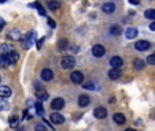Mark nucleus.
I'll use <instances>...</instances> for the list:
<instances>
[{
	"label": "nucleus",
	"instance_id": "nucleus-9",
	"mask_svg": "<svg viewBox=\"0 0 155 131\" xmlns=\"http://www.w3.org/2000/svg\"><path fill=\"white\" fill-rule=\"evenodd\" d=\"M51 107H52V109H56V111H59V109H62V108L64 107V100L61 98V97H56V98L52 101Z\"/></svg>",
	"mask_w": 155,
	"mask_h": 131
},
{
	"label": "nucleus",
	"instance_id": "nucleus-17",
	"mask_svg": "<svg viewBox=\"0 0 155 131\" xmlns=\"http://www.w3.org/2000/svg\"><path fill=\"white\" fill-rule=\"evenodd\" d=\"M48 8L52 10V11L59 10L61 8V2H59V0H50V2H48Z\"/></svg>",
	"mask_w": 155,
	"mask_h": 131
},
{
	"label": "nucleus",
	"instance_id": "nucleus-6",
	"mask_svg": "<svg viewBox=\"0 0 155 131\" xmlns=\"http://www.w3.org/2000/svg\"><path fill=\"white\" fill-rule=\"evenodd\" d=\"M150 45L151 44L148 42V41H146V40H140V41H137V42L135 44V48L137 51H140V52H144V51H147L150 48Z\"/></svg>",
	"mask_w": 155,
	"mask_h": 131
},
{
	"label": "nucleus",
	"instance_id": "nucleus-16",
	"mask_svg": "<svg viewBox=\"0 0 155 131\" xmlns=\"http://www.w3.org/2000/svg\"><path fill=\"white\" fill-rule=\"evenodd\" d=\"M36 97H37L40 101H45V100L48 98V93L45 90H43V89H37V90H36Z\"/></svg>",
	"mask_w": 155,
	"mask_h": 131
},
{
	"label": "nucleus",
	"instance_id": "nucleus-22",
	"mask_svg": "<svg viewBox=\"0 0 155 131\" xmlns=\"http://www.w3.org/2000/svg\"><path fill=\"white\" fill-rule=\"evenodd\" d=\"M8 124L11 126L12 128H15V127H18V124H19V119H18V116H10V119H8Z\"/></svg>",
	"mask_w": 155,
	"mask_h": 131
},
{
	"label": "nucleus",
	"instance_id": "nucleus-23",
	"mask_svg": "<svg viewBox=\"0 0 155 131\" xmlns=\"http://www.w3.org/2000/svg\"><path fill=\"white\" fill-rule=\"evenodd\" d=\"M113 119H114V122L117 123V124H124V123H125V116H124L122 114H115Z\"/></svg>",
	"mask_w": 155,
	"mask_h": 131
},
{
	"label": "nucleus",
	"instance_id": "nucleus-15",
	"mask_svg": "<svg viewBox=\"0 0 155 131\" xmlns=\"http://www.w3.org/2000/svg\"><path fill=\"white\" fill-rule=\"evenodd\" d=\"M137 29H135V27H128V29L125 30V37L128 38V40H132V38H135L136 36H137Z\"/></svg>",
	"mask_w": 155,
	"mask_h": 131
},
{
	"label": "nucleus",
	"instance_id": "nucleus-40",
	"mask_svg": "<svg viewBox=\"0 0 155 131\" xmlns=\"http://www.w3.org/2000/svg\"><path fill=\"white\" fill-rule=\"evenodd\" d=\"M4 27V25H0V32H2V29Z\"/></svg>",
	"mask_w": 155,
	"mask_h": 131
},
{
	"label": "nucleus",
	"instance_id": "nucleus-12",
	"mask_svg": "<svg viewBox=\"0 0 155 131\" xmlns=\"http://www.w3.org/2000/svg\"><path fill=\"white\" fill-rule=\"evenodd\" d=\"M7 37L11 38V40H14V41H18V40L22 38V33H21L18 29H14V30H11V32L7 34Z\"/></svg>",
	"mask_w": 155,
	"mask_h": 131
},
{
	"label": "nucleus",
	"instance_id": "nucleus-18",
	"mask_svg": "<svg viewBox=\"0 0 155 131\" xmlns=\"http://www.w3.org/2000/svg\"><path fill=\"white\" fill-rule=\"evenodd\" d=\"M133 67H135L136 70H143V68L146 67V63H144V60H141V59H135V60H133Z\"/></svg>",
	"mask_w": 155,
	"mask_h": 131
},
{
	"label": "nucleus",
	"instance_id": "nucleus-34",
	"mask_svg": "<svg viewBox=\"0 0 155 131\" xmlns=\"http://www.w3.org/2000/svg\"><path fill=\"white\" fill-rule=\"evenodd\" d=\"M44 41H45V38H44V37H43V38H40V40L37 41V48H38V49H40V48L43 47V42H44Z\"/></svg>",
	"mask_w": 155,
	"mask_h": 131
},
{
	"label": "nucleus",
	"instance_id": "nucleus-33",
	"mask_svg": "<svg viewBox=\"0 0 155 131\" xmlns=\"http://www.w3.org/2000/svg\"><path fill=\"white\" fill-rule=\"evenodd\" d=\"M48 25H50V26L52 27V29H54V27H56L55 20H54V19H51V18H48Z\"/></svg>",
	"mask_w": 155,
	"mask_h": 131
},
{
	"label": "nucleus",
	"instance_id": "nucleus-24",
	"mask_svg": "<svg viewBox=\"0 0 155 131\" xmlns=\"http://www.w3.org/2000/svg\"><path fill=\"white\" fill-rule=\"evenodd\" d=\"M8 66H10V63H8V60H7L6 55L2 53V55H0V67H8Z\"/></svg>",
	"mask_w": 155,
	"mask_h": 131
},
{
	"label": "nucleus",
	"instance_id": "nucleus-3",
	"mask_svg": "<svg viewBox=\"0 0 155 131\" xmlns=\"http://www.w3.org/2000/svg\"><path fill=\"white\" fill-rule=\"evenodd\" d=\"M70 79H71V82L76 85L82 83V81H84V74H82L81 71H73L70 75Z\"/></svg>",
	"mask_w": 155,
	"mask_h": 131
},
{
	"label": "nucleus",
	"instance_id": "nucleus-21",
	"mask_svg": "<svg viewBox=\"0 0 155 131\" xmlns=\"http://www.w3.org/2000/svg\"><path fill=\"white\" fill-rule=\"evenodd\" d=\"M110 33L113 36H120L122 33V29H121L120 25H113V26H110Z\"/></svg>",
	"mask_w": 155,
	"mask_h": 131
},
{
	"label": "nucleus",
	"instance_id": "nucleus-20",
	"mask_svg": "<svg viewBox=\"0 0 155 131\" xmlns=\"http://www.w3.org/2000/svg\"><path fill=\"white\" fill-rule=\"evenodd\" d=\"M11 51H14V47H12L11 44H2L0 45V52L2 53H8Z\"/></svg>",
	"mask_w": 155,
	"mask_h": 131
},
{
	"label": "nucleus",
	"instance_id": "nucleus-37",
	"mask_svg": "<svg viewBox=\"0 0 155 131\" xmlns=\"http://www.w3.org/2000/svg\"><path fill=\"white\" fill-rule=\"evenodd\" d=\"M0 25H6V22H4V20L2 19V18H0Z\"/></svg>",
	"mask_w": 155,
	"mask_h": 131
},
{
	"label": "nucleus",
	"instance_id": "nucleus-4",
	"mask_svg": "<svg viewBox=\"0 0 155 131\" xmlns=\"http://www.w3.org/2000/svg\"><path fill=\"white\" fill-rule=\"evenodd\" d=\"M94 116L96 119H104L107 116V111H106L104 107H96L94 109Z\"/></svg>",
	"mask_w": 155,
	"mask_h": 131
},
{
	"label": "nucleus",
	"instance_id": "nucleus-5",
	"mask_svg": "<svg viewBox=\"0 0 155 131\" xmlns=\"http://www.w3.org/2000/svg\"><path fill=\"white\" fill-rule=\"evenodd\" d=\"M4 55H6V58H7V60H8L10 66H14V64L17 63L18 60H19V55H18L15 51H11V52L4 53Z\"/></svg>",
	"mask_w": 155,
	"mask_h": 131
},
{
	"label": "nucleus",
	"instance_id": "nucleus-10",
	"mask_svg": "<svg viewBox=\"0 0 155 131\" xmlns=\"http://www.w3.org/2000/svg\"><path fill=\"white\" fill-rule=\"evenodd\" d=\"M11 96V89L6 85H0V98H7Z\"/></svg>",
	"mask_w": 155,
	"mask_h": 131
},
{
	"label": "nucleus",
	"instance_id": "nucleus-32",
	"mask_svg": "<svg viewBox=\"0 0 155 131\" xmlns=\"http://www.w3.org/2000/svg\"><path fill=\"white\" fill-rule=\"evenodd\" d=\"M36 131H47V127L44 124H37L36 126Z\"/></svg>",
	"mask_w": 155,
	"mask_h": 131
},
{
	"label": "nucleus",
	"instance_id": "nucleus-28",
	"mask_svg": "<svg viewBox=\"0 0 155 131\" xmlns=\"http://www.w3.org/2000/svg\"><path fill=\"white\" fill-rule=\"evenodd\" d=\"M69 47V41L66 40V38H62L61 41H59V49H66V48Z\"/></svg>",
	"mask_w": 155,
	"mask_h": 131
},
{
	"label": "nucleus",
	"instance_id": "nucleus-11",
	"mask_svg": "<svg viewBox=\"0 0 155 131\" xmlns=\"http://www.w3.org/2000/svg\"><path fill=\"white\" fill-rule=\"evenodd\" d=\"M102 11L104 12V14H113V12L115 11V4L114 3H104L102 6Z\"/></svg>",
	"mask_w": 155,
	"mask_h": 131
},
{
	"label": "nucleus",
	"instance_id": "nucleus-30",
	"mask_svg": "<svg viewBox=\"0 0 155 131\" xmlns=\"http://www.w3.org/2000/svg\"><path fill=\"white\" fill-rule=\"evenodd\" d=\"M147 63L151 64V66H155V52L152 53V55H150L148 58H147Z\"/></svg>",
	"mask_w": 155,
	"mask_h": 131
},
{
	"label": "nucleus",
	"instance_id": "nucleus-27",
	"mask_svg": "<svg viewBox=\"0 0 155 131\" xmlns=\"http://www.w3.org/2000/svg\"><path fill=\"white\" fill-rule=\"evenodd\" d=\"M8 108H10L8 102H7L4 98H0V111H7Z\"/></svg>",
	"mask_w": 155,
	"mask_h": 131
},
{
	"label": "nucleus",
	"instance_id": "nucleus-2",
	"mask_svg": "<svg viewBox=\"0 0 155 131\" xmlns=\"http://www.w3.org/2000/svg\"><path fill=\"white\" fill-rule=\"evenodd\" d=\"M104 53H106V49L103 45H100V44L94 45V48H92V55H94L95 58H103Z\"/></svg>",
	"mask_w": 155,
	"mask_h": 131
},
{
	"label": "nucleus",
	"instance_id": "nucleus-29",
	"mask_svg": "<svg viewBox=\"0 0 155 131\" xmlns=\"http://www.w3.org/2000/svg\"><path fill=\"white\" fill-rule=\"evenodd\" d=\"M30 7H36V8L38 10V14H40V15H45V10H44L38 3H33V4H30Z\"/></svg>",
	"mask_w": 155,
	"mask_h": 131
},
{
	"label": "nucleus",
	"instance_id": "nucleus-14",
	"mask_svg": "<svg viewBox=\"0 0 155 131\" xmlns=\"http://www.w3.org/2000/svg\"><path fill=\"white\" fill-rule=\"evenodd\" d=\"M52 76H54V73L50 68H44V70L41 71V79H43V81H51Z\"/></svg>",
	"mask_w": 155,
	"mask_h": 131
},
{
	"label": "nucleus",
	"instance_id": "nucleus-36",
	"mask_svg": "<svg viewBox=\"0 0 155 131\" xmlns=\"http://www.w3.org/2000/svg\"><path fill=\"white\" fill-rule=\"evenodd\" d=\"M129 3H132V4H139V3H140V0H129Z\"/></svg>",
	"mask_w": 155,
	"mask_h": 131
},
{
	"label": "nucleus",
	"instance_id": "nucleus-26",
	"mask_svg": "<svg viewBox=\"0 0 155 131\" xmlns=\"http://www.w3.org/2000/svg\"><path fill=\"white\" fill-rule=\"evenodd\" d=\"M144 15H146L147 19H155V10L154 8L147 10V11L144 12Z\"/></svg>",
	"mask_w": 155,
	"mask_h": 131
},
{
	"label": "nucleus",
	"instance_id": "nucleus-13",
	"mask_svg": "<svg viewBox=\"0 0 155 131\" xmlns=\"http://www.w3.org/2000/svg\"><path fill=\"white\" fill-rule=\"evenodd\" d=\"M122 75V73H121V68H113L108 71V78L110 79H118L120 76Z\"/></svg>",
	"mask_w": 155,
	"mask_h": 131
},
{
	"label": "nucleus",
	"instance_id": "nucleus-41",
	"mask_svg": "<svg viewBox=\"0 0 155 131\" xmlns=\"http://www.w3.org/2000/svg\"><path fill=\"white\" fill-rule=\"evenodd\" d=\"M4 2H7V0H0V3H4Z\"/></svg>",
	"mask_w": 155,
	"mask_h": 131
},
{
	"label": "nucleus",
	"instance_id": "nucleus-19",
	"mask_svg": "<svg viewBox=\"0 0 155 131\" xmlns=\"http://www.w3.org/2000/svg\"><path fill=\"white\" fill-rule=\"evenodd\" d=\"M89 102H91V100H89V97L88 96H85V94L80 96V98H78V105L80 107H87Z\"/></svg>",
	"mask_w": 155,
	"mask_h": 131
},
{
	"label": "nucleus",
	"instance_id": "nucleus-7",
	"mask_svg": "<svg viewBox=\"0 0 155 131\" xmlns=\"http://www.w3.org/2000/svg\"><path fill=\"white\" fill-rule=\"evenodd\" d=\"M50 119H51V122H52L54 124H62V123L64 122V117L62 116L61 114H58V112H54V114H51Z\"/></svg>",
	"mask_w": 155,
	"mask_h": 131
},
{
	"label": "nucleus",
	"instance_id": "nucleus-38",
	"mask_svg": "<svg viewBox=\"0 0 155 131\" xmlns=\"http://www.w3.org/2000/svg\"><path fill=\"white\" fill-rule=\"evenodd\" d=\"M125 131H136V130H135V128H126Z\"/></svg>",
	"mask_w": 155,
	"mask_h": 131
},
{
	"label": "nucleus",
	"instance_id": "nucleus-31",
	"mask_svg": "<svg viewBox=\"0 0 155 131\" xmlns=\"http://www.w3.org/2000/svg\"><path fill=\"white\" fill-rule=\"evenodd\" d=\"M84 89H88V90H94V89H95V85L92 83V82H89V83H85L84 85Z\"/></svg>",
	"mask_w": 155,
	"mask_h": 131
},
{
	"label": "nucleus",
	"instance_id": "nucleus-35",
	"mask_svg": "<svg viewBox=\"0 0 155 131\" xmlns=\"http://www.w3.org/2000/svg\"><path fill=\"white\" fill-rule=\"evenodd\" d=\"M150 30H152V32H155V19H154V22H152V23L150 25Z\"/></svg>",
	"mask_w": 155,
	"mask_h": 131
},
{
	"label": "nucleus",
	"instance_id": "nucleus-1",
	"mask_svg": "<svg viewBox=\"0 0 155 131\" xmlns=\"http://www.w3.org/2000/svg\"><path fill=\"white\" fill-rule=\"evenodd\" d=\"M61 66L64 70H70V68H73L76 66V59L73 56H64L61 61Z\"/></svg>",
	"mask_w": 155,
	"mask_h": 131
},
{
	"label": "nucleus",
	"instance_id": "nucleus-8",
	"mask_svg": "<svg viewBox=\"0 0 155 131\" xmlns=\"http://www.w3.org/2000/svg\"><path fill=\"white\" fill-rule=\"evenodd\" d=\"M122 64H124V61L120 56H114V58L110 59V66H111L113 68H121Z\"/></svg>",
	"mask_w": 155,
	"mask_h": 131
},
{
	"label": "nucleus",
	"instance_id": "nucleus-25",
	"mask_svg": "<svg viewBox=\"0 0 155 131\" xmlns=\"http://www.w3.org/2000/svg\"><path fill=\"white\" fill-rule=\"evenodd\" d=\"M35 107H36V114L41 116V115L44 114V108H43V104H41V101H37V102H36Z\"/></svg>",
	"mask_w": 155,
	"mask_h": 131
},
{
	"label": "nucleus",
	"instance_id": "nucleus-39",
	"mask_svg": "<svg viewBox=\"0 0 155 131\" xmlns=\"http://www.w3.org/2000/svg\"><path fill=\"white\" fill-rule=\"evenodd\" d=\"M17 131H25V128H18Z\"/></svg>",
	"mask_w": 155,
	"mask_h": 131
}]
</instances>
